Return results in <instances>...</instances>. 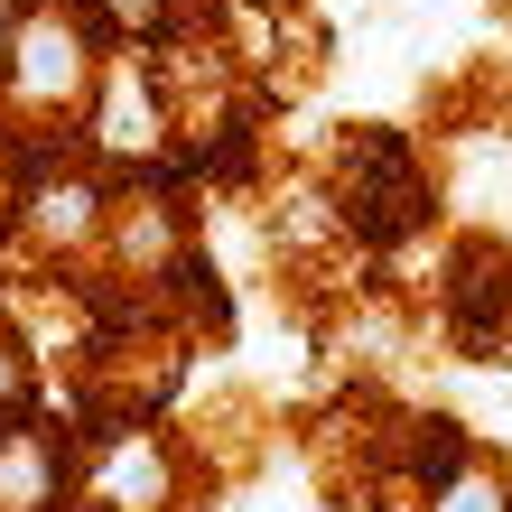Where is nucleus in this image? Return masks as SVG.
Here are the masks:
<instances>
[{
    "label": "nucleus",
    "mask_w": 512,
    "mask_h": 512,
    "mask_svg": "<svg viewBox=\"0 0 512 512\" xmlns=\"http://www.w3.org/2000/svg\"><path fill=\"white\" fill-rule=\"evenodd\" d=\"M75 84H84L75 28H66V19H28V28H19V94H28V103H66Z\"/></svg>",
    "instance_id": "obj_1"
},
{
    "label": "nucleus",
    "mask_w": 512,
    "mask_h": 512,
    "mask_svg": "<svg viewBox=\"0 0 512 512\" xmlns=\"http://www.w3.org/2000/svg\"><path fill=\"white\" fill-rule=\"evenodd\" d=\"M47 485H56V447L38 429H10L0 438V512H47Z\"/></svg>",
    "instance_id": "obj_2"
},
{
    "label": "nucleus",
    "mask_w": 512,
    "mask_h": 512,
    "mask_svg": "<svg viewBox=\"0 0 512 512\" xmlns=\"http://www.w3.org/2000/svg\"><path fill=\"white\" fill-rule=\"evenodd\" d=\"M447 512H503V485H457V494H447Z\"/></svg>",
    "instance_id": "obj_3"
},
{
    "label": "nucleus",
    "mask_w": 512,
    "mask_h": 512,
    "mask_svg": "<svg viewBox=\"0 0 512 512\" xmlns=\"http://www.w3.org/2000/svg\"><path fill=\"white\" fill-rule=\"evenodd\" d=\"M10 391H19V364H10V345H0V401H10Z\"/></svg>",
    "instance_id": "obj_4"
}]
</instances>
